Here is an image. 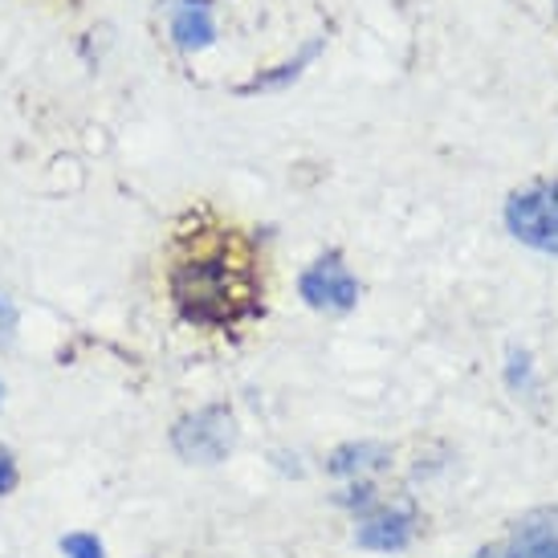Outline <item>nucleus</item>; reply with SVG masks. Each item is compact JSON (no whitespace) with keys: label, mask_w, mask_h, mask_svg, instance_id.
Instances as JSON below:
<instances>
[{"label":"nucleus","mask_w":558,"mask_h":558,"mask_svg":"<svg viewBox=\"0 0 558 558\" xmlns=\"http://www.w3.org/2000/svg\"><path fill=\"white\" fill-rule=\"evenodd\" d=\"M16 477H21V473H16L13 452H9V449H4V445H0V497H4V494H13V489H16Z\"/></svg>","instance_id":"10"},{"label":"nucleus","mask_w":558,"mask_h":558,"mask_svg":"<svg viewBox=\"0 0 558 558\" xmlns=\"http://www.w3.org/2000/svg\"><path fill=\"white\" fill-rule=\"evenodd\" d=\"M171 445L175 452L192 461V465H220L236 445V420L229 408H201V412H192L184 416L175 428H171Z\"/></svg>","instance_id":"2"},{"label":"nucleus","mask_w":558,"mask_h":558,"mask_svg":"<svg viewBox=\"0 0 558 558\" xmlns=\"http://www.w3.org/2000/svg\"><path fill=\"white\" fill-rule=\"evenodd\" d=\"M0 400H4V388H0Z\"/></svg>","instance_id":"13"},{"label":"nucleus","mask_w":558,"mask_h":558,"mask_svg":"<svg viewBox=\"0 0 558 558\" xmlns=\"http://www.w3.org/2000/svg\"><path fill=\"white\" fill-rule=\"evenodd\" d=\"M302 298L311 302L314 311L342 314L359 302V281L351 278V269L330 253V257L314 262L311 269L302 274Z\"/></svg>","instance_id":"4"},{"label":"nucleus","mask_w":558,"mask_h":558,"mask_svg":"<svg viewBox=\"0 0 558 558\" xmlns=\"http://www.w3.org/2000/svg\"><path fill=\"white\" fill-rule=\"evenodd\" d=\"M506 225L522 245L558 253V184H538L510 196Z\"/></svg>","instance_id":"3"},{"label":"nucleus","mask_w":558,"mask_h":558,"mask_svg":"<svg viewBox=\"0 0 558 558\" xmlns=\"http://www.w3.org/2000/svg\"><path fill=\"white\" fill-rule=\"evenodd\" d=\"M171 37L180 49H204L213 46L217 25L208 0H171Z\"/></svg>","instance_id":"5"},{"label":"nucleus","mask_w":558,"mask_h":558,"mask_svg":"<svg viewBox=\"0 0 558 558\" xmlns=\"http://www.w3.org/2000/svg\"><path fill=\"white\" fill-rule=\"evenodd\" d=\"M13 330H16V311H13V302L9 298H0V347L13 339Z\"/></svg>","instance_id":"11"},{"label":"nucleus","mask_w":558,"mask_h":558,"mask_svg":"<svg viewBox=\"0 0 558 558\" xmlns=\"http://www.w3.org/2000/svg\"><path fill=\"white\" fill-rule=\"evenodd\" d=\"M62 550L65 558H102V543L94 534H65Z\"/></svg>","instance_id":"9"},{"label":"nucleus","mask_w":558,"mask_h":558,"mask_svg":"<svg viewBox=\"0 0 558 558\" xmlns=\"http://www.w3.org/2000/svg\"><path fill=\"white\" fill-rule=\"evenodd\" d=\"M318 46L323 41H311V46L298 53L294 62H286V65H278L274 74H257L253 82H245V86H236V94H257V90H278V86H286V82H294L298 74H302V65L306 62H314V53H318Z\"/></svg>","instance_id":"8"},{"label":"nucleus","mask_w":558,"mask_h":558,"mask_svg":"<svg viewBox=\"0 0 558 558\" xmlns=\"http://www.w3.org/2000/svg\"><path fill=\"white\" fill-rule=\"evenodd\" d=\"M477 558H506V555H501V550H481Z\"/></svg>","instance_id":"12"},{"label":"nucleus","mask_w":558,"mask_h":558,"mask_svg":"<svg viewBox=\"0 0 558 558\" xmlns=\"http://www.w3.org/2000/svg\"><path fill=\"white\" fill-rule=\"evenodd\" d=\"M171 298L192 326H236L257 306V278L236 236H201L171 265Z\"/></svg>","instance_id":"1"},{"label":"nucleus","mask_w":558,"mask_h":558,"mask_svg":"<svg viewBox=\"0 0 558 558\" xmlns=\"http://www.w3.org/2000/svg\"><path fill=\"white\" fill-rule=\"evenodd\" d=\"M408 538H412V513L403 510L375 513L355 534V543L367 546V550H400V546H408Z\"/></svg>","instance_id":"6"},{"label":"nucleus","mask_w":558,"mask_h":558,"mask_svg":"<svg viewBox=\"0 0 558 558\" xmlns=\"http://www.w3.org/2000/svg\"><path fill=\"white\" fill-rule=\"evenodd\" d=\"M388 457H391V452L384 449V445H347V449H339L335 457H330V473L347 477V473L379 469V465H388Z\"/></svg>","instance_id":"7"},{"label":"nucleus","mask_w":558,"mask_h":558,"mask_svg":"<svg viewBox=\"0 0 558 558\" xmlns=\"http://www.w3.org/2000/svg\"><path fill=\"white\" fill-rule=\"evenodd\" d=\"M550 558H558V555H550Z\"/></svg>","instance_id":"14"}]
</instances>
